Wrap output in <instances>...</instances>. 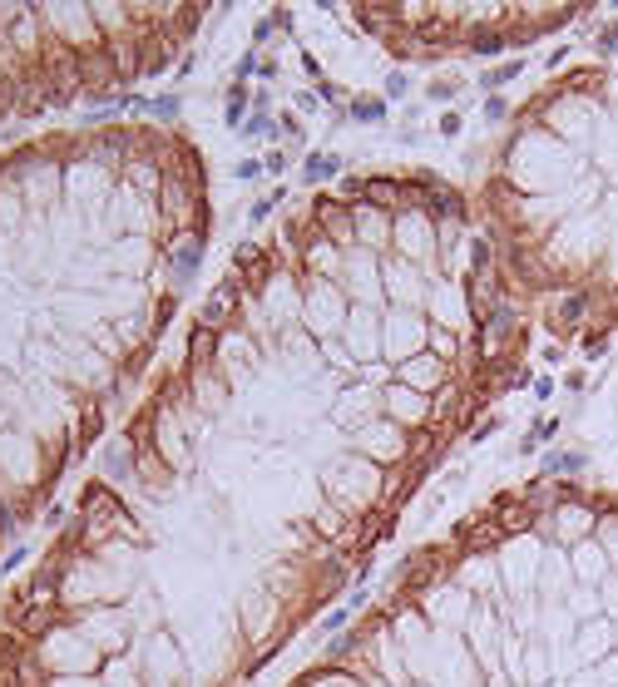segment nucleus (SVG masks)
<instances>
[{"label": "nucleus", "instance_id": "obj_1", "mask_svg": "<svg viewBox=\"0 0 618 687\" xmlns=\"http://www.w3.org/2000/svg\"><path fill=\"white\" fill-rule=\"evenodd\" d=\"M485 233L515 307L554 341H618V15L594 55L515 109L485 183Z\"/></svg>", "mask_w": 618, "mask_h": 687}, {"label": "nucleus", "instance_id": "obj_2", "mask_svg": "<svg viewBox=\"0 0 618 687\" xmlns=\"http://www.w3.org/2000/svg\"><path fill=\"white\" fill-rule=\"evenodd\" d=\"M579 5H411V10H366V25H396L391 45L401 55H445V50H515L559 25H574Z\"/></svg>", "mask_w": 618, "mask_h": 687}, {"label": "nucleus", "instance_id": "obj_3", "mask_svg": "<svg viewBox=\"0 0 618 687\" xmlns=\"http://www.w3.org/2000/svg\"><path fill=\"white\" fill-rule=\"evenodd\" d=\"M326 174H336V159H326V154H311L307 169H302V179H311V183H316V179H326Z\"/></svg>", "mask_w": 618, "mask_h": 687}, {"label": "nucleus", "instance_id": "obj_4", "mask_svg": "<svg viewBox=\"0 0 618 687\" xmlns=\"http://www.w3.org/2000/svg\"><path fill=\"white\" fill-rule=\"evenodd\" d=\"M351 114H356V119H381V114H386V104H381V99H356V104H351Z\"/></svg>", "mask_w": 618, "mask_h": 687}]
</instances>
